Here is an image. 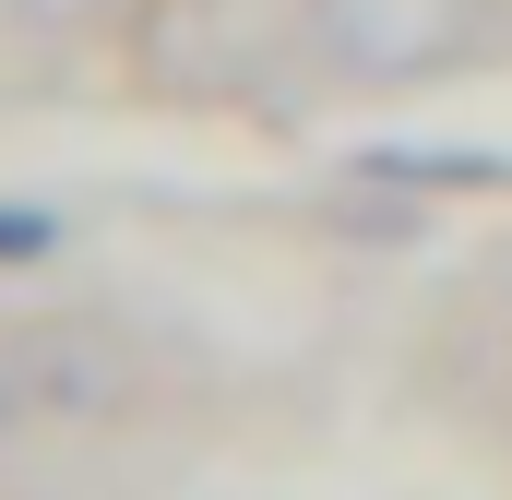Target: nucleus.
Here are the masks:
<instances>
[{
    "instance_id": "obj_1",
    "label": "nucleus",
    "mask_w": 512,
    "mask_h": 500,
    "mask_svg": "<svg viewBox=\"0 0 512 500\" xmlns=\"http://www.w3.org/2000/svg\"><path fill=\"white\" fill-rule=\"evenodd\" d=\"M465 36H477V0H322V48L346 72H382V84L465 60Z\"/></svg>"
}]
</instances>
